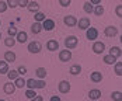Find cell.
Here are the masks:
<instances>
[{"instance_id": "603a6c76", "label": "cell", "mask_w": 122, "mask_h": 101, "mask_svg": "<svg viewBox=\"0 0 122 101\" xmlns=\"http://www.w3.org/2000/svg\"><path fill=\"white\" fill-rule=\"evenodd\" d=\"M9 72V63L6 62V61H0V75H6Z\"/></svg>"}, {"instance_id": "44dd1931", "label": "cell", "mask_w": 122, "mask_h": 101, "mask_svg": "<svg viewBox=\"0 0 122 101\" xmlns=\"http://www.w3.org/2000/svg\"><path fill=\"white\" fill-rule=\"evenodd\" d=\"M14 86H15V88H23L25 86V80L23 79V77H17L15 80H14Z\"/></svg>"}, {"instance_id": "8992f818", "label": "cell", "mask_w": 122, "mask_h": 101, "mask_svg": "<svg viewBox=\"0 0 122 101\" xmlns=\"http://www.w3.org/2000/svg\"><path fill=\"white\" fill-rule=\"evenodd\" d=\"M41 24H42V30H45V31H52L55 28V21L51 18H45Z\"/></svg>"}, {"instance_id": "7dc6e473", "label": "cell", "mask_w": 122, "mask_h": 101, "mask_svg": "<svg viewBox=\"0 0 122 101\" xmlns=\"http://www.w3.org/2000/svg\"><path fill=\"white\" fill-rule=\"evenodd\" d=\"M0 101H6V100H0Z\"/></svg>"}, {"instance_id": "7c38bea8", "label": "cell", "mask_w": 122, "mask_h": 101, "mask_svg": "<svg viewBox=\"0 0 122 101\" xmlns=\"http://www.w3.org/2000/svg\"><path fill=\"white\" fill-rule=\"evenodd\" d=\"M3 91H4L6 94H14V91H15V86H14V83H11V81L4 83V86H3Z\"/></svg>"}, {"instance_id": "83f0119b", "label": "cell", "mask_w": 122, "mask_h": 101, "mask_svg": "<svg viewBox=\"0 0 122 101\" xmlns=\"http://www.w3.org/2000/svg\"><path fill=\"white\" fill-rule=\"evenodd\" d=\"M111 98H112L114 101H122V93L121 91H112Z\"/></svg>"}, {"instance_id": "836d02e7", "label": "cell", "mask_w": 122, "mask_h": 101, "mask_svg": "<svg viewBox=\"0 0 122 101\" xmlns=\"http://www.w3.org/2000/svg\"><path fill=\"white\" fill-rule=\"evenodd\" d=\"M6 3H7V7H10V9L18 7V0H7Z\"/></svg>"}, {"instance_id": "7a4b0ae2", "label": "cell", "mask_w": 122, "mask_h": 101, "mask_svg": "<svg viewBox=\"0 0 122 101\" xmlns=\"http://www.w3.org/2000/svg\"><path fill=\"white\" fill-rule=\"evenodd\" d=\"M41 48H42V46H41V44H39L38 41H32V42L28 44V48H27V49H28L30 53H39V52H41Z\"/></svg>"}, {"instance_id": "ba28073f", "label": "cell", "mask_w": 122, "mask_h": 101, "mask_svg": "<svg viewBox=\"0 0 122 101\" xmlns=\"http://www.w3.org/2000/svg\"><path fill=\"white\" fill-rule=\"evenodd\" d=\"M63 23L67 27H74V25L77 24V18L74 15H65L63 17Z\"/></svg>"}, {"instance_id": "f35d334b", "label": "cell", "mask_w": 122, "mask_h": 101, "mask_svg": "<svg viewBox=\"0 0 122 101\" xmlns=\"http://www.w3.org/2000/svg\"><path fill=\"white\" fill-rule=\"evenodd\" d=\"M70 3H72V0H59V4L62 7H67V6H70Z\"/></svg>"}, {"instance_id": "52a82bcc", "label": "cell", "mask_w": 122, "mask_h": 101, "mask_svg": "<svg viewBox=\"0 0 122 101\" xmlns=\"http://www.w3.org/2000/svg\"><path fill=\"white\" fill-rule=\"evenodd\" d=\"M58 88H59V91H61L62 94H66V93L70 91V83L66 81V80H62L61 83L58 84Z\"/></svg>"}, {"instance_id": "8fae6325", "label": "cell", "mask_w": 122, "mask_h": 101, "mask_svg": "<svg viewBox=\"0 0 122 101\" xmlns=\"http://www.w3.org/2000/svg\"><path fill=\"white\" fill-rule=\"evenodd\" d=\"M76 25H77L80 30H87V28L90 27V20H88L87 17H83V18H80V20L77 21Z\"/></svg>"}, {"instance_id": "f546056e", "label": "cell", "mask_w": 122, "mask_h": 101, "mask_svg": "<svg viewBox=\"0 0 122 101\" xmlns=\"http://www.w3.org/2000/svg\"><path fill=\"white\" fill-rule=\"evenodd\" d=\"M6 75H7V77H9L10 80H15V79H17V77L20 76V75H18V72H17V70H9V72H7Z\"/></svg>"}, {"instance_id": "b9f144b4", "label": "cell", "mask_w": 122, "mask_h": 101, "mask_svg": "<svg viewBox=\"0 0 122 101\" xmlns=\"http://www.w3.org/2000/svg\"><path fill=\"white\" fill-rule=\"evenodd\" d=\"M31 101H44L42 100V97H41V96H35V97H34V98H31Z\"/></svg>"}, {"instance_id": "5bb4252c", "label": "cell", "mask_w": 122, "mask_h": 101, "mask_svg": "<svg viewBox=\"0 0 122 101\" xmlns=\"http://www.w3.org/2000/svg\"><path fill=\"white\" fill-rule=\"evenodd\" d=\"M100 97H101V91L98 88H93V90L88 91V98L90 100H98Z\"/></svg>"}, {"instance_id": "d4e9b609", "label": "cell", "mask_w": 122, "mask_h": 101, "mask_svg": "<svg viewBox=\"0 0 122 101\" xmlns=\"http://www.w3.org/2000/svg\"><path fill=\"white\" fill-rule=\"evenodd\" d=\"M110 55L115 56V58H119L121 56V48L119 46H112L110 49Z\"/></svg>"}, {"instance_id": "1f68e13d", "label": "cell", "mask_w": 122, "mask_h": 101, "mask_svg": "<svg viewBox=\"0 0 122 101\" xmlns=\"http://www.w3.org/2000/svg\"><path fill=\"white\" fill-rule=\"evenodd\" d=\"M115 75L117 76L122 75V62H115Z\"/></svg>"}, {"instance_id": "bcb514c9", "label": "cell", "mask_w": 122, "mask_h": 101, "mask_svg": "<svg viewBox=\"0 0 122 101\" xmlns=\"http://www.w3.org/2000/svg\"><path fill=\"white\" fill-rule=\"evenodd\" d=\"M90 101H97V100H90Z\"/></svg>"}, {"instance_id": "f6af8a7d", "label": "cell", "mask_w": 122, "mask_h": 101, "mask_svg": "<svg viewBox=\"0 0 122 101\" xmlns=\"http://www.w3.org/2000/svg\"><path fill=\"white\" fill-rule=\"evenodd\" d=\"M0 39H1V32H0Z\"/></svg>"}, {"instance_id": "4fadbf2b", "label": "cell", "mask_w": 122, "mask_h": 101, "mask_svg": "<svg viewBox=\"0 0 122 101\" xmlns=\"http://www.w3.org/2000/svg\"><path fill=\"white\" fill-rule=\"evenodd\" d=\"M27 39H28V35H27L25 31H18V32H17V35H15V41H17V42L24 44V42H27Z\"/></svg>"}, {"instance_id": "5b68a950", "label": "cell", "mask_w": 122, "mask_h": 101, "mask_svg": "<svg viewBox=\"0 0 122 101\" xmlns=\"http://www.w3.org/2000/svg\"><path fill=\"white\" fill-rule=\"evenodd\" d=\"M59 59L61 62H69L72 59V50L70 49H65L59 52Z\"/></svg>"}, {"instance_id": "74e56055", "label": "cell", "mask_w": 122, "mask_h": 101, "mask_svg": "<svg viewBox=\"0 0 122 101\" xmlns=\"http://www.w3.org/2000/svg\"><path fill=\"white\" fill-rule=\"evenodd\" d=\"M17 72H18V75H21V76H24L28 70H27V67L25 66H18V69H17Z\"/></svg>"}, {"instance_id": "d6a6232c", "label": "cell", "mask_w": 122, "mask_h": 101, "mask_svg": "<svg viewBox=\"0 0 122 101\" xmlns=\"http://www.w3.org/2000/svg\"><path fill=\"white\" fill-rule=\"evenodd\" d=\"M25 86L28 88H34V90H35V79H28V80H25Z\"/></svg>"}, {"instance_id": "cb8c5ba5", "label": "cell", "mask_w": 122, "mask_h": 101, "mask_svg": "<svg viewBox=\"0 0 122 101\" xmlns=\"http://www.w3.org/2000/svg\"><path fill=\"white\" fill-rule=\"evenodd\" d=\"M46 73H48V72H46L45 67H38L37 70H35V75H37L39 79H45V77H46Z\"/></svg>"}, {"instance_id": "d6986e66", "label": "cell", "mask_w": 122, "mask_h": 101, "mask_svg": "<svg viewBox=\"0 0 122 101\" xmlns=\"http://www.w3.org/2000/svg\"><path fill=\"white\" fill-rule=\"evenodd\" d=\"M117 59H118V58H115V56H112V55L108 53V55H105V56H104V59H102V61L107 63V65H115Z\"/></svg>"}, {"instance_id": "e0dca14e", "label": "cell", "mask_w": 122, "mask_h": 101, "mask_svg": "<svg viewBox=\"0 0 122 101\" xmlns=\"http://www.w3.org/2000/svg\"><path fill=\"white\" fill-rule=\"evenodd\" d=\"M90 79H91V81H94V83H100V81L102 80V73H101V72H93V73L90 75Z\"/></svg>"}, {"instance_id": "277c9868", "label": "cell", "mask_w": 122, "mask_h": 101, "mask_svg": "<svg viewBox=\"0 0 122 101\" xmlns=\"http://www.w3.org/2000/svg\"><path fill=\"white\" fill-rule=\"evenodd\" d=\"M86 31H87V32H86V38H87V39H90V41L97 39V37H98L97 28H94V27H88Z\"/></svg>"}, {"instance_id": "d590c367", "label": "cell", "mask_w": 122, "mask_h": 101, "mask_svg": "<svg viewBox=\"0 0 122 101\" xmlns=\"http://www.w3.org/2000/svg\"><path fill=\"white\" fill-rule=\"evenodd\" d=\"M7 32H9V37H15L18 31H17V28H14V27L11 25V27H10V28L7 30Z\"/></svg>"}, {"instance_id": "e575fe53", "label": "cell", "mask_w": 122, "mask_h": 101, "mask_svg": "<svg viewBox=\"0 0 122 101\" xmlns=\"http://www.w3.org/2000/svg\"><path fill=\"white\" fill-rule=\"evenodd\" d=\"M45 81H44V79H39V80H35V88H44L45 87Z\"/></svg>"}, {"instance_id": "9a60e30c", "label": "cell", "mask_w": 122, "mask_h": 101, "mask_svg": "<svg viewBox=\"0 0 122 101\" xmlns=\"http://www.w3.org/2000/svg\"><path fill=\"white\" fill-rule=\"evenodd\" d=\"M4 61L7 63H11L15 61V53L13 52V50H6L4 52Z\"/></svg>"}, {"instance_id": "c3c4849f", "label": "cell", "mask_w": 122, "mask_h": 101, "mask_svg": "<svg viewBox=\"0 0 122 101\" xmlns=\"http://www.w3.org/2000/svg\"><path fill=\"white\" fill-rule=\"evenodd\" d=\"M0 24H1V21H0Z\"/></svg>"}, {"instance_id": "3957f363", "label": "cell", "mask_w": 122, "mask_h": 101, "mask_svg": "<svg viewBox=\"0 0 122 101\" xmlns=\"http://www.w3.org/2000/svg\"><path fill=\"white\" fill-rule=\"evenodd\" d=\"M104 50H105V44H104V42L96 41V42L93 44V52H94L96 55H101Z\"/></svg>"}, {"instance_id": "4dcf8cb0", "label": "cell", "mask_w": 122, "mask_h": 101, "mask_svg": "<svg viewBox=\"0 0 122 101\" xmlns=\"http://www.w3.org/2000/svg\"><path fill=\"white\" fill-rule=\"evenodd\" d=\"M37 96V93H35V90L34 88H28L27 91H25V97L28 98V100H31V98H34Z\"/></svg>"}, {"instance_id": "ac0fdd59", "label": "cell", "mask_w": 122, "mask_h": 101, "mask_svg": "<svg viewBox=\"0 0 122 101\" xmlns=\"http://www.w3.org/2000/svg\"><path fill=\"white\" fill-rule=\"evenodd\" d=\"M41 31H42V24H41V23L35 21L34 24L31 25V32H32V34H39Z\"/></svg>"}, {"instance_id": "8d00e7d4", "label": "cell", "mask_w": 122, "mask_h": 101, "mask_svg": "<svg viewBox=\"0 0 122 101\" xmlns=\"http://www.w3.org/2000/svg\"><path fill=\"white\" fill-rule=\"evenodd\" d=\"M7 9H9V7H7V3L0 0V13H6V10H7Z\"/></svg>"}, {"instance_id": "ffe728a7", "label": "cell", "mask_w": 122, "mask_h": 101, "mask_svg": "<svg viewBox=\"0 0 122 101\" xmlns=\"http://www.w3.org/2000/svg\"><path fill=\"white\" fill-rule=\"evenodd\" d=\"M15 42H17V41H15L14 37H7L4 39V45H6L7 48H13V46L15 45Z\"/></svg>"}, {"instance_id": "30bf717a", "label": "cell", "mask_w": 122, "mask_h": 101, "mask_svg": "<svg viewBox=\"0 0 122 101\" xmlns=\"http://www.w3.org/2000/svg\"><path fill=\"white\" fill-rule=\"evenodd\" d=\"M46 48H48V50H51V52H55V50L59 49V42H58L56 39H49L48 42H46Z\"/></svg>"}, {"instance_id": "ee69618b", "label": "cell", "mask_w": 122, "mask_h": 101, "mask_svg": "<svg viewBox=\"0 0 122 101\" xmlns=\"http://www.w3.org/2000/svg\"><path fill=\"white\" fill-rule=\"evenodd\" d=\"M90 3H91L93 6H97V4H100V3H101V0H90Z\"/></svg>"}, {"instance_id": "ab89813d", "label": "cell", "mask_w": 122, "mask_h": 101, "mask_svg": "<svg viewBox=\"0 0 122 101\" xmlns=\"http://www.w3.org/2000/svg\"><path fill=\"white\" fill-rule=\"evenodd\" d=\"M115 13H117V15L118 17H122V6H117V9H115Z\"/></svg>"}, {"instance_id": "7402d4cb", "label": "cell", "mask_w": 122, "mask_h": 101, "mask_svg": "<svg viewBox=\"0 0 122 101\" xmlns=\"http://www.w3.org/2000/svg\"><path fill=\"white\" fill-rule=\"evenodd\" d=\"M81 73V66L80 65H73L72 67H70V75L73 76H77Z\"/></svg>"}, {"instance_id": "f1b7e54d", "label": "cell", "mask_w": 122, "mask_h": 101, "mask_svg": "<svg viewBox=\"0 0 122 101\" xmlns=\"http://www.w3.org/2000/svg\"><path fill=\"white\" fill-rule=\"evenodd\" d=\"M93 13H94L96 15H102V14H104V7L100 6V4H97V6L93 9Z\"/></svg>"}, {"instance_id": "7bdbcfd3", "label": "cell", "mask_w": 122, "mask_h": 101, "mask_svg": "<svg viewBox=\"0 0 122 101\" xmlns=\"http://www.w3.org/2000/svg\"><path fill=\"white\" fill-rule=\"evenodd\" d=\"M51 101H62V100H61V97H59V96H52Z\"/></svg>"}, {"instance_id": "484cf974", "label": "cell", "mask_w": 122, "mask_h": 101, "mask_svg": "<svg viewBox=\"0 0 122 101\" xmlns=\"http://www.w3.org/2000/svg\"><path fill=\"white\" fill-rule=\"evenodd\" d=\"M93 9H94V6H93L90 1H86L84 4H83V10H84L87 14H91V13H93Z\"/></svg>"}, {"instance_id": "6da1fadb", "label": "cell", "mask_w": 122, "mask_h": 101, "mask_svg": "<svg viewBox=\"0 0 122 101\" xmlns=\"http://www.w3.org/2000/svg\"><path fill=\"white\" fill-rule=\"evenodd\" d=\"M77 44H79V39H77V37H74V35H69V37L65 39L66 49H73V48L77 46Z\"/></svg>"}, {"instance_id": "60d3db41", "label": "cell", "mask_w": 122, "mask_h": 101, "mask_svg": "<svg viewBox=\"0 0 122 101\" xmlns=\"http://www.w3.org/2000/svg\"><path fill=\"white\" fill-rule=\"evenodd\" d=\"M28 1H30V0H18V6H20V7H27Z\"/></svg>"}, {"instance_id": "2e32d148", "label": "cell", "mask_w": 122, "mask_h": 101, "mask_svg": "<svg viewBox=\"0 0 122 101\" xmlns=\"http://www.w3.org/2000/svg\"><path fill=\"white\" fill-rule=\"evenodd\" d=\"M27 9H28V11H31V13H37L39 10V4L37 1H28Z\"/></svg>"}, {"instance_id": "9c48e42d", "label": "cell", "mask_w": 122, "mask_h": 101, "mask_svg": "<svg viewBox=\"0 0 122 101\" xmlns=\"http://www.w3.org/2000/svg\"><path fill=\"white\" fill-rule=\"evenodd\" d=\"M104 34H105V37H115L117 34H118V28L117 27H114V25H108L105 30H104Z\"/></svg>"}, {"instance_id": "4316f807", "label": "cell", "mask_w": 122, "mask_h": 101, "mask_svg": "<svg viewBox=\"0 0 122 101\" xmlns=\"http://www.w3.org/2000/svg\"><path fill=\"white\" fill-rule=\"evenodd\" d=\"M35 15H34V18H35V21H38V23H42L46 17H45V14L44 13H41V11H37V13H34Z\"/></svg>"}]
</instances>
